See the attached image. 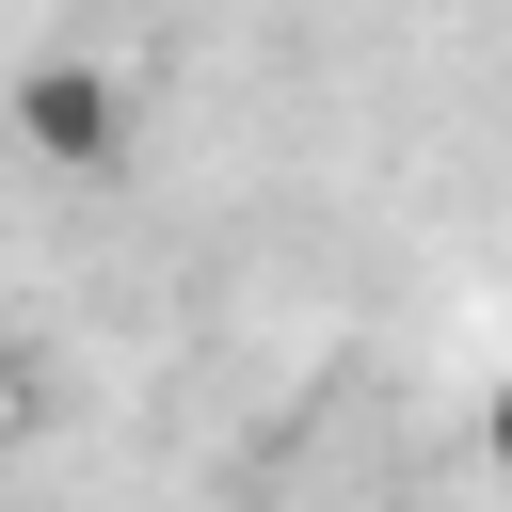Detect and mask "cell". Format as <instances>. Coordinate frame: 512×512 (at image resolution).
Here are the masks:
<instances>
[{
	"mask_svg": "<svg viewBox=\"0 0 512 512\" xmlns=\"http://www.w3.org/2000/svg\"><path fill=\"white\" fill-rule=\"evenodd\" d=\"M0 128H16L48 176H128V128H144V96H128V64H96V48H48V64H16Z\"/></svg>",
	"mask_w": 512,
	"mask_h": 512,
	"instance_id": "obj_1",
	"label": "cell"
},
{
	"mask_svg": "<svg viewBox=\"0 0 512 512\" xmlns=\"http://www.w3.org/2000/svg\"><path fill=\"white\" fill-rule=\"evenodd\" d=\"M480 448H496V464H512V384H496V400H480Z\"/></svg>",
	"mask_w": 512,
	"mask_h": 512,
	"instance_id": "obj_2",
	"label": "cell"
},
{
	"mask_svg": "<svg viewBox=\"0 0 512 512\" xmlns=\"http://www.w3.org/2000/svg\"><path fill=\"white\" fill-rule=\"evenodd\" d=\"M0 416H16V352H0Z\"/></svg>",
	"mask_w": 512,
	"mask_h": 512,
	"instance_id": "obj_3",
	"label": "cell"
}]
</instances>
